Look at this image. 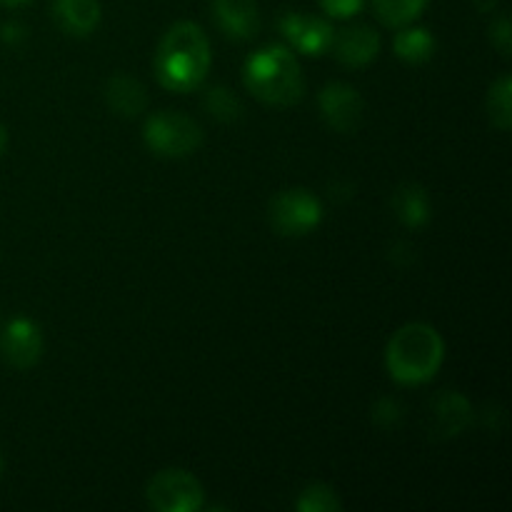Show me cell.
<instances>
[{"label":"cell","mask_w":512,"mask_h":512,"mask_svg":"<svg viewBox=\"0 0 512 512\" xmlns=\"http://www.w3.org/2000/svg\"><path fill=\"white\" fill-rule=\"evenodd\" d=\"M490 40H493V45L498 48V53L508 58L512 53V25L508 15H500V18L490 25Z\"/></svg>","instance_id":"21"},{"label":"cell","mask_w":512,"mask_h":512,"mask_svg":"<svg viewBox=\"0 0 512 512\" xmlns=\"http://www.w3.org/2000/svg\"><path fill=\"white\" fill-rule=\"evenodd\" d=\"M205 108L220 123H233V120H238L243 115L240 100L228 88H223V85H215V88H210L205 93Z\"/></svg>","instance_id":"20"},{"label":"cell","mask_w":512,"mask_h":512,"mask_svg":"<svg viewBox=\"0 0 512 512\" xmlns=\"http://www.w3.org/2000/svg\"><path fill=\"white\" fill-rule=\"evenodd\" d=\"M30 0H0V5L3 8H23V5H28Z\"/></svg>","instance_id":"26"},{"label":"cell","mask_w":512,"mask_h":512,"mask_svg":"<svg viewBox=\"0 0 512 512\" xmlns=\"http://www.w3.org/2000/svg\"><path fill=\"white\" fill-rule=\"evenodd\" d=\"M25 33H28V30L23 28V25L20 23H5L3 28H0V38L5 40V43H20V40H25Z\"/></svg>","instance_id":"24"},{"label":"cell","mask_w":512,"mask_h":512,"mask_svg":"<svg viewBox=\"0 0 512 512\" xmlns=\"http://www.w3.org/2000/svg\"><path fill=\"white\" fill-rule=\"evenodd\" d=\"M5 148H8V130H5V125L0 123V155L5 153Z\"/></svg>","instance_id":"27"},{"label":"cell","mask_w":512,"mask_h":512,"mask_svg":"<svg viewBox=\"0 0 512 512\" xmlns=\"http://www.w3.org/2000/svg\"><path fill=\"white\" fill-rule=\"evenodd\" d=\"M210 63L213 53L205 30L193 20H178L160 38L153 68L163 88L173 93H190L205 83Z\"/></svg>","instance_id":"1"},{"label":"cell","mask_w":512,"mask_h":512,"mask_svg":"<svg viewBox=\"0 0 512 512\" xmlns=\"http://www.w3.org/2000/svg\"><path fill=\"white\" fill-rule=\"evenodd\" d=\"M488 118L498 130H510L512 125V78L500 75L488 90Z\"/></svg>","instance_id":"18"},{"label":"cell","mask_w":512,"mask_h":512,"mask_svg":"<svg viewBox=\"0 0 512 512\" xmlns=\"http://www.w3.org/2000/svg\"><path fill=\"white\" fill-rule=\"evenodd\" d=\"M50 15L65 35L85 38V35L95 33L100 18H103V10H100L98 0H53Z\"/></svg>","instance_id":"12"},{"label":"cell","mask_w":512,"mask_h":512,"mask_svg":"<svg viewBox=\"0 0 512 512\" xmlns=\"http://www.w3.org/2000/svg\"><path fill=\"white\" fill-rule=\"evenodd\" d=\"M335 58L348 68H365L373 63L380 53V35L370 25H350L333 35Z\"/></svg>","instance_id":"11"},{"label":"cell","mask_w":512,"mask_h":512,"mask_svg":"<svg viewBox=\"0 0 512 512\" xmlns=\"http://www.w3.org/2000/svg\"><path fill=\"white\" fill-rule=\"evenodd\" d=\"M395 55H398L403 63L420 65L428 63L435 55V38L428 28H413V25H405L400 28V33L393 40Z\"/></svg>","instance_id":"16"},{"label":"cell","mask_w":512,"mask_h":512,"mask_svg":"<svg viewBox=\"0 0 512 512\" xmlns=\"http://www.w3.org/2000/svg\"><path fill=\"white\" fill-rule=\"evenodd\" d=\"M143 140L160 158H185L200 148L203 128L190 115L178 110H160L145 120Z\"/></svg>","instance_id":"4"},{"label":"cell","mask_w":512,"mask_h":512,"mask_svg":"<svg viewBox=\"0 0 512 512\" xmlns=\"http://www.w3.org/2000/svg\"><path fill=\"white\" fill-rule=\"evenodd\" d=\"M270 225L275 233L285 235V238H300V235L313 233L323 220V203L318 195H313L305 188H290L280 190L268 208Z\"/></svg>","instance_id":"6"},{"label":"cell","mask_w":512,"mask_h":512,"mask_svg":"<svg viewBox=\"0 0 512 512\" xmlns=\"http://www.w3.org/2000/svg\"><path fill=\"white\" fill-rule=\"evenodd\" d=\"M393 210L408 228H423L430 220V195L423 185L403 183L393 193Z\"/></svg>","instance_id":"15"},{"label":"cell","mask_w":512,"mask_h":512,"mask_svg":"<svg viewBox=\"0 0 512 512\" xmlns=\"http://www.w3.org/2000/svg\"><path fill=\"white\" fill-rule=\"evenodd\" d=\"M430 0H373L375 15L388 28H405L413 25L425 13Z\"/></svg>","instance_id":"17"},{"label":"cell","mask_w":512,"mask_h":512,"mask_svg":"<svg viewBox=\"0 0 512 512\" xmlns=\"http://www.w3.org/2000/svg\"><path fill=\"white\" fill-rule=\"evenodd\" d=\"M445 360V343L428 323H408L388 340L385 368L400 385H423L438 375Z\"/></svg>","instance_id":"2"},{"label":"cell","mask_w":512,"mask_h":512,"mask_svg":"<svg viewBox=\"0 0 512 512\" xmlns=\"http://www.w3.org/2000/svg\"><path fill=\"white\" fill-rule=\"evenodd\" d=\"M280 33L285 35V40H288L298 53L323 55L325 50H330L335 30L333 25L325 18H320V15L288 10V13H283V18H280Z\"/></svg>","instance_id":"8"},{"label":"cell","mask_w":512,"mask_h":512,"mask_svg":"<svg viewBox=\"0 0 512 512\" xmlns=\"http://www.w3.org/2000/svg\"><path fill=\"white\" fill-rule=\"evenodd\" d=\"M475 5H478L480 13H490L498 5V0H475Z\"/></svg>","instance_id":"25"},{"label":"cell","mask_w":512,"mask_h":512,"mask_svg":"<svg viewBox=\"0 0 512 512\" xmlns=\"http://www.w3.org/2000/svg\"><path fill=\"white\" fill-rule=\"evenodd\" d=\"M400 418H403V408H400L398 400L385 398L375 405L373 420L380 425V428H395V425L400 423Z\"/></svg>","instance_id":"23"},{"label":"cell","mask_w":512,"mask_h":512,"mask_svg":"<svg viewBox=\"0 0 512 512\" xmlns=\"http://www.w3.org/2000/svg\"><path fill=\"white\" fill-rule=\"evenodd\" d=\"M0 475H3V458H0Z\"/></svg>","instance_id":"28"},{"label":"cell","mask_w":512,"mask_h":512,"mask_svg":"<svg viewBox=\"0 0 512 512\" xmlns=\"http://www.w3.org/2000/svg\"><path fill=\"white\" fill-rule=\"evenodd\" d=\"M320 115L338 133H353L363 120L365 103L358 90L348 83H328L318 95Z\"/></svg>","instance_id":"9"},{"label":"cell","mask_w":512,"mask_h":512,"mask_svg":"<svg viewBox=\"0 0 512 512\" xmlns=\"http://www.w3.org/2000/svg\"><path fill=\"white\" fill-rule=\"evenodd\" d=\"M105 103L113 113L123 115V118H135L148 105V93H145L143 83H138L130 75H113L105 83Z\"/></svg>","instance_id":"13"},{"label":"cell","mask_w":512,"mask_h":512,"mask_svg":"<svg viewBox=\"0 0 512 512\" xmlns=\"http://www.w3.org/2000/svg\"><path fill=\"white\" fill-rule=\"evenodd\" d=\"M213 20L228 40H253L260 33V10L255 0H213Z\"/></svg>","instance_id":"10"},{"label":"cell","mask_w":512,"mask_h":512,"mask_svg":"<svg viewBox=\"0 0 512 512\" xmlns=\"http://www.w3.org/2000/svg\"><path fill=\"white\" fill-rule=\"evenodd\" d=\"M245 88L258 100L278 108L300 103L305 93L303 68L293 50L285 45H268L260 48L245 60L243 68Z\"/></svg>","instance_id":"3"},{"label":"cell","mask_w":512,"mask_h":512,"mask_svg":"<svg viewBox=\"0 0 512 512\" xmlns=\"http://www.w3.org/2000/svg\"><path fill=\"white\" fill-rule=\"evenodd\" d=\"M0 355L15 370H28L43 355V333L30 318H15L0 333Z\"/></svg>","instance_id":"7"},{"label":"cell","mask_w":512,"mask_h":512,"mask_svg":"<svg viewBox=\"0 0 512 512\" xmlns=\"http://www.w3.org/2000/svg\"><path fill=\"white\" fill-rule=\"evenodd\" d=\"M295 508H298V512H340L343 503H340L335 488L325 483H313L300 493Z\"/></svg>","instance_id":"19"},{"label":"cell","mask_w":512,"mask_h":512,"mask_svg":"<svg viewBox=\"0 0 512 512\" xmlns=\"http://www.w3.org/2000/svg\"><path fill=\"white\" fill-rule=\"evenodd\" d=\"M148 505L158 512H198L205 505V490L190 470L165 468L150 478Z\"/></svg>","instance_id":"5"},{"label":"cell","mask_w":512,"mask_h":512,"mask_svg":"<svg viewBox=\"0 0 512 512\" xmlns=\"http://www.w3.org/2000/svg\"><path fill=\"white\" fill-rule=\"evenodd\" d=\"M433 415L435 425H438V433L445 435V438H455L473 420V405H470V400L465 395L443 393L433 403Z\"/></svg>","instance_id":"14"},{"label":"cell","mask_w":512,"mask_h":512,"mask_svg":"<svg viewBox=\"0 0 512 512\" xmlns=\"http://www.w3.org/2000/svg\"><path fill=\"white\" fill-rule=\"evenodd\" d=\"M320 8L325 10V15L328 18H338V20H345V18H353V15H358L360 10H363L365 0H318Z\"/></svg>","instance_id":"22"}]
</instances>
